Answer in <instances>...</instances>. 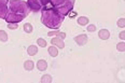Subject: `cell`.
<instances>
[{"label": "cell", "mask_w": 125, "mask_h": 83, "mask_svg": "<svg viewBox=\"0 0 125 83\" xmlns=\"http://www.w3.org/2000/svg\"><path fill=\"white\" fill-rule=\"evenodd\" d=\"M30 9L27 2L24 0H10L9 9L6 20L7 23H17L22 22L23 20L29 14Z\"/></svg>", "instance_id": "6da1fadb"}, {"label": "cell", "mask_w": 125, "mask_h": 83, "mask_svg": "<svg viewBox=\"0 0 125 83\" xmlns=\"http://www.w3.org/2000/svg\"><path fill=\"white\" fill-rule=\"evenodd\" d=\"M64 17L62 14L50 6V3L41 10V22L42 24L51 29H58L64 22Z\"/></svg>", "instance_id": "7a4b0ae2"}, {"label": "cell", "mask_w": 125, "mask_h": 83, "mask_svg": "<svg viewBox=\"0 0 125 83\" xmlns=\"http://www.w3.org/2000/svg\"><path fill=\"white\" fill-rule=\"evenodd\" d=\"M75 0H50L52 7L62 16H66L73 9Z\"/></svg>", "instance_id": "3957f363"}, {"label": "cell", "mask_w": 125, "mask_h": 83, "mask_svg": "<svg viewBox=\"0 0 125 83\" xmlns=\"http://www.w3.org/2000/svg\"><path fill=\"white\" fill-rule=\"evenodd\" d=\"M49 3H50V0H28L27 1L28 7L32 12H39Z\"/></svg>", "instance_id": "277c9868"}, {"label": "cell", "mask_w": 125, "mask_h": 83, "mask_svg": "<svg viewBox=\"0 0 125 83\" xmlns=\"http://www.w3.org/2000/svg\"><path fill=\"white\" fill-rule=\"evenodd\" d=\"M9 0H0V19H6Z\"/></svg>", "instance_id": "5b68a950"}, {"label": "cell", "mask_w": 125, "mask_h": 83, "mask_svg": "<svg viewBox=\"0 0 125 83\" xmlns=\"http://www.w3.org/2000/svg\"><path fill=\"white\" fill-rule=\"evenodd\" d=\"M74 41L79 45H84L87 42V36L86 35H79L77 37H74Z\"/></svg>", "instance_id": "8992f818"}, {"label": "cell", "mask_w": 125, "mask_h": 83, "mask_svg": "<svg viewBox=\"0 0 125 83\" xmlns=\"http://www.w3.org/2000/svg\"><path fill=\"white\" fill-rule=\"evenodd\" d=\"M51 42H52V44L56 45L57 48H59V49H64V48H65L64 41H62V39H59V38H53Z\"/></svg>", "instance_id": "52a82bcc"}, {"label": "cell", "mask_w": 125, "mask_h": 83, "mask_svg": "<svg viewBox=\"0 0 125 83\" xmlns=\"http://www.w3.org/2000/svg\"><path fill=\"white\" fill-rule=\"evenodd\" d=\"M37 68L41 71L45 70V69L48 68V63H46L44 59H40V61H38V63H37Z\"/></svg>", "instance_id": "ba28073f"}, {"label": "cell", "mask_w": 125, "mask_h": 83, "mask_svg": "<svg viewBox=\"0 0 125 83\" xmlns=\"http://www.w3.org/2000/svg\"><path fill=\"white\" fill-rule=\"evenodd\" d=\"M98 36H99V38L103 39V40H107V39H109V37H110V32L107 29H101V30H99V32H98Z\"/></svg>", "instance_id": "9c48e42d"}, {"label": "cell", "mask_w": 125, "mask_h": 83, "mask_svg": "<svg viewBox=\"0 0 125 83\" xmlns=\"http://www.w3.org/2000/svg\"><path fill=\"white\" fill-rule=\"evenodd\" d=\"M27 52L30 56H35L38 53V48L36 45H29L27 49Z\"/></svg>", "instance_id": "30bf717a"}, {"label": "cell", "mask_w": 125, "mask_h": 83, "mask_svg": "<svg viewBox=\"0 0 125 83\" xmlns=\"http://www.w3.org/2000/svg\"><path fill=\"white\" fill-rule=\"evenodd\" d=\"M33 67H35V65H33V62L32 61H26L25 63H24L25 70L30 71V70H32V69H33Z\"/></svg>", "instance_id": "8fae6325"}, {"label": "cell", "mask_w": 125, "mask_h": 83, "mask_svg": "<svg viewBox=\"0 0 125 83\" xmlns=\"http://www.w3.org/2000/svg\"><path fill=\"white\" fill-rule=\"evenodd\" d=\"M48 52H49V54H50L52 57H56V56L58 55V51H57V49L55 48V46H50Z\"/></svg>", "instance_id": "7c38bea8"}, {"label": "cell", "mask_w": 125, "mask_h": 83, "mask_svg": "<svg viewBox=\"0 0 125 83\" xmlns=\"http://www.w3.org/2000/svg\"><path fill=\"white\" fill-rule=\"evenodd\" d=\"M88 21L90 20H88L86 16H80V17H78V24L81 26H84L88 23Z\"/></svg>", "instance_id": "4fadbf2b"}, {"label": "cell", "mask_w": 125, "mask_h": 83, "mask_svg": "<svg viewBox=\"0 0 125 83\" xmlns=\"http://www.w3.org/2000/svg\"><path fill=\"white\" fill-rule=\"evenodd\" d=\"M52 81H53V79H52V77L50 74H44L41 78V82L42 83H52Z\"/></svg>", "instance_id": "5bb4252c"}, {"label": "cell", "mask_w": 125, "mask_h": 83, "mask_svg": "<svg viewBox=\"0 0 125 83\" xmlns=\"http://www.w3.org/2000/svg\"><path fill=\"white\" fill-rule=\"evenodd\" d=\"M0 40L1 41H7L8 40V33L4 30H0Z\"/></svg>", "instance_id": "9a60e30c"}, {"label": "cell", "mask_w": 125, "mask_h": 83, "mask_svg": "<svg viewBox=\"0 0 125 83\" xmlns=\"http://www.w3.org/2000/svg\"><path fill=\"white\" fill-rule=\"evenodd\" d=\"M24 30L27 33H30L31 31H32V26H31V24H29V23H27V24L24 25Z\"/></svg>", "instance_id": "2e32d148"}, {"label": "cell", "mask_w": 125, "mask_h": 83, "mask_svg": "<svg viewBox=\"0 0 125 83\" xmlns=\"http://www.w3.org/2000/svg\"><path fill=\"white\" fill-rule=\"evenodd\" d=\"M116 49H118V51L124 52V51H125V43H124V42H120L119 44L116 45Z\"/></svg>", "instance_id": "e0dca14e"}, {"label": "cell", "mask_w": 125, "mask_h": 83, "mask_svg": "<svg viewBox=\"0 0 125 83\" xmlns=\"http://www.w3.org/2000/svg\"><path fill=\"white\" fill-rule=\"evenodd\" d=\"M37 43L41 46V48H45V46H46V41L43 40V39H38V40H37Z\"/></svg>", "instance_id": "ac0fdd59"}, {"label": "cell", "mask_w": 125, "mask_h": 83, "mask_svg": "<svg viewBox=\"0 0 125 83\" xmlns=\"http://www.w3.org/2000/svg\"><path fill=\"white\" fill-rule=\"evenodd\" d=\"M8 27L10 29H16L19 26H17V23H8Z\"/></svg>", "instance_id": "d6986e66"}, {"label": "cell", "mask_w": 125, "mask_h": 83, "mask_svg": "<svg viewBox=\"0 0 125 83\" xmlns=\"http://www.w3.org/2000/svg\"><path fill=\"white\" fill-rule=\"evenodd\" d=\"M118 26L121 28H124L125 27V20L124 19H120L118 21Z\"/></svg>", "instance_id": "ffe728a7"}, {"label": "cell", "mask_w": 125, "mask_h": 83, "mask_svg": "<svg viewBox=\"0 0 125 83\" xmlns=\"http://www.w3.org/2000/svg\"><path fill=\"white\" fill-rule=\"evenodd\" d=\"M57 38H59V39H62V40H64L65 38H66V33L65 32H59L57 33Z\"/></svg>", "instance_id": "44dd1931"}, {"label": "cell", "mask_w": 125, "mask_h": 83, "mask_svg": "<svg viewBox=\"0 0 125 83\" xmlns=\"http://www.w3.org/2000/svg\"><path fill=\"white\" fill-rule=\"evenodd\" d=\"M87 30H88V31H91V32L95 31V30H96V26L95 25H90L87 27Z\"/></svg>", "instance_id": "7402d4cb"}, {"label": "cell", "mask_w": 125, "mask_h": 83, "mask_svg": "<svg viewBox=\"0 0 125 83\" xmlns=\"http://www.w3.org/2000/svg\"><path fill=\"white\" fill-rule=\"evenodd\" d=\"M57 33H58V31H57V30H56V31H50V32L48 33V36H50V37H52V36H56Z\"/></svg>", "instance_id": "603a6c76"}, {"label": "cell", "mask_w": 125, "mask_h": 83, "mask_svg": "<svg viewBox=\"0 0 125 83\" xmlns=\"http://www.w3.org/2000/svg\"><path fill=\"white\" fill-rule=\"evenodd\" d=\"M119 37L121 38L122 40H124V39H125V31H122V32L119 35Z\"/></svg>", "instance_id": "cb8c5ba5"}]
</instances>
